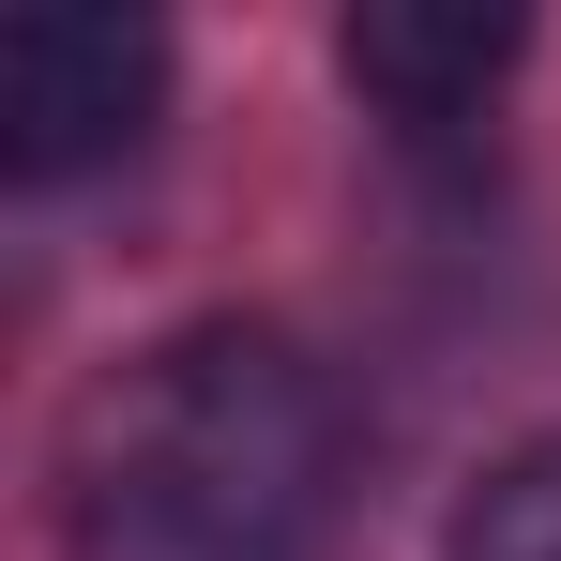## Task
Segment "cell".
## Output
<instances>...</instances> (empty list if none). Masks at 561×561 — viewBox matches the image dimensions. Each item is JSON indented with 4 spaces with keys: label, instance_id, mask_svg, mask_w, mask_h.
Here are the masks:
<instances>
[{
    "label": "cell",
    "instance_id": "3",
    "mask_svg": "<svg viewBox=\"0 0 561 561\" xmlns=\"http://www.w3.org/2000/svg\"><path fill=\"white\" fill-rule=\"evenodd\" d=\"M516 15H485V0H365L350 15V77H365L394 122H470V106L516 77Z\"/></svg>",
    "mask_w": 561,
    "mask_h": 561
},
{
    "label": "cell",
    "instance_id": "1",
    "mask_svg": "<svg viewBox=\"0 0 561 561\" xmlns=\"http://www.w3.org/2000/svg\"><path fill=\"white\" fill-rule=\"evenodd\" d=\"M350 516V394L274 319L152 334L92 379L61 456V547L77 561H319Z\"/></svg>",
    "mask_w": 561,
    "mask_h": 561
},
{
    "label": "cell",
    "instance_id": "4",
    "mask_svg": "<svg viewBox=\"0 0 561 561\" xmlns=\"http://www.w3.org/2000/svg\"><path fill=\"white\" fill-rule=\"evenodd\" d=\"M456 561H561V425H547V440H516V456L470 485Z\"/></svg>",
    "mask_w": 561,
    "mask_h": 561
},
{
    "label": "cell",
    "instance_id": "2",
    "mask_svg": "<svg viewBox=\"0 0 561 561\" xmlns=\"http://www.w3.org/2000/svg\"><path fill=\"white\" fill-rule=\"evenodd\" d=\"M152 92H168V46H152L137 15H77V0H46V15L0 31V152H15L31 183L122 152V137L152 122Z\"/></svg>",
    "mask_w": 561,
    "mask_h": 561
}]
</instances>
